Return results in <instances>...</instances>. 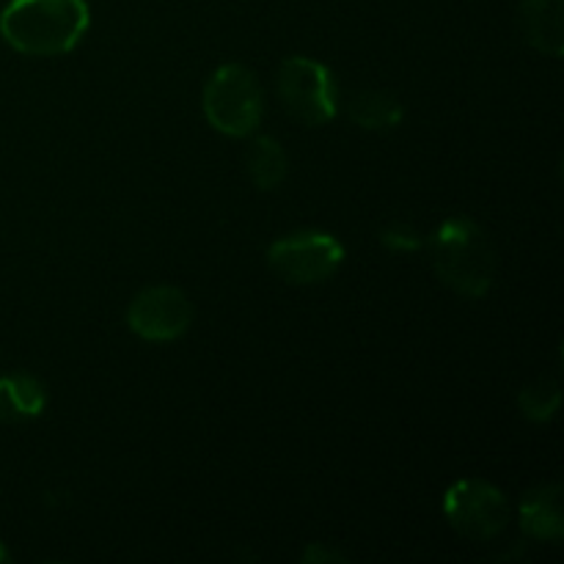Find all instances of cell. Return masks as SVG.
<instances>
[{
	"label": "cell",
	"mask_w": 564,
	"mask_h": 564,
	"mask_svg": "<svg viewBox=\"0 0 564 564\" xmlns=\"http://www.w3.org/2000/svg\"><path fill=\"white\" fill-rule=\"evenodd\" d=\"M347 556L341 554V551H334V549H328V545H319V543H312L306 549V554H303V562H308V564H319V562H345Z\"/></svg>",
	"instance_id": "15"
},
{
	"label": "cell",
	"mask_w": 564,
	"mask_h": 564,
	"mask_svg": "<svg viewBox=\"0 0 564 564\" xmlns=\"http://www.w3.org/2000/svg\"><path fill=\"white\" fill-rule=\"evenodd\" d=\"M347 116L367 132H389L402 124L405 108L389 91H358L347 99Z\"/></svg>",
	"instance_id": "11"
},
{
	"label": "cell",
	"mask_w": 564,
	"mask_h": 564,
	"mask_svg": "<svg viewBox=\"0 0 564 564\" xmlns=\"http://www.w3.org/2000/svg\"><path fill=\"white\" fill-rule=\"evenodd\" d=\"M47 408V389L28 372L0 375V422H28Z\"/></svg>",
	"instance_id": "10"
},
{
	"label": "cell",
	"mask_w": 564,
	"mask_h": 564,
	"mask_svg": "<svg viewBox=\"0 0 564 564\" xmlns=\"http://www.w3.org/2000/svg\"><path fill=\"white\" fill-rule=\"evenodd\" d=\"M246 171L253 187L270 193L284 185L286 174H290V158L275 138L251 135V147L246 152Z\"/></svg>",
	"instance_id": "12"
},
{
	"label": "cell",
	"mask_w": 564,
	"mask_h": 564,
	"mask_svg": "<svg viewBox=\"0 0 564 564\" xmlns=\"http://www.w3.org/2000/svg\"><path fill=\"white\" fill-rule=\"evenodd\" d=\"M562 402V391L556 380H538L518 394V408L529 422H549L556 416Z\"/></svg>",
	"instance_id": "13"
},
{
	"label": "cell",
	"mask_w": 564,
	"mask_h": 564,
	"mask_svg": "<svg viewBox=\"0 0 564 564\" xmlns=\"http://www.w3.org/2000/svg\"><path fill=\"white\" fill-rule=\"evenodd\" d=\"M521 529L527 538L540 543H556L564 538V516H562V488L560 485H540L523 496L518 507Z\"/></svg>",
	"instance_id": "9"
},
{
	"label": "cell",
	"mask_w": 564,
	"mask_h": 564,
	"mask_svg": "<svg viewBox=\"0 0 564 564\" xmlns=\"http://www.w3.org/2000/svg\"><path fill=\"white\" fill-rule=\"evenodd\" d=\"M275 91L286 113L306 127H323L339 113V86L334 72L306 55L281 61Z\"/></svg>",
	"instance_id": "4"
},
{
	"label": "cell",
	"mask_w": 564,
	"mask_h": 564,
	"mask_svg": "<svg viewBox=\"0 0 564 564\" xmlns=\"http://www.w3.org/2000/svg\"><path fill=\"white\" fill-rule=\"evenodd\" d=\"M345 246L328 231H292L268 248V268L281 281L295 286H314L339 273L345 264Z\"/></svg>",
	"instance_id": "5"
},
{
	"label": "cell",
	"mask_w": 564,
	"mask_h": 564,
	"mask_svg": "<svg viewBox=\"0 0 564 564\" xmlns=\"http://www.w3.org/2000/svg\"><path fill=\"white\" fill-rule=\"evenodd\" d=\"M127 325L143 341H154V345L176 341L191 330L193 303L180 286H147L127 306Z\"/></svg>",
	"instance_id": "7"
},
{
	"label": "cell",
	"mask_w": 564,
	"mask_h": 564,
	"mask_svg": "<svg viewBox=\"0 0 564 564\" xmlns=\"http://www.w3.org/2000/svg\"><path fill=\"white\" fill-rule=\"evenodd\" d=\"M510 499L505 490L485 479H460L444 494V518L457 534L468 540L499 538L510 523Z\"/></svg>",
	"instance_id": "6"
},
{
	"label": "cell",
	"mask_w": 564,
	"mask_h": 564,
	"mask_svg": "<svg viewBox=\"0 0 564 564\" xmlns=\"http://www.w3.org/2000/svg\"><path fill=\"white\" fill-rule=\"evenodd\" d=\"M518 31L523 42L549 58L564 53V0H521Z\"/></svg>",
	"instance_id": "8"
},
{
	"label": "cell",
	"mask_w": 564,
	"mask_h": 564,
	"mask_svg": "<svg viewBox=\"0 0 564 564\" xmlns=\"http://www.w3.org/2000/svg\"><path fill=\"white\" fill-rule=\"evenodd\" d=\"M430 262L441 284L463 297H485L499 273L494 240L477 220L452 215L441 220L427 240Z\"/></svg>",
	"instance_id": "2"
},
{
	"label": "cell",
	"mask_w": 564,
	"mask_h": 564,
	"mask_svg": "<svg viewBox=\"0 0 564 564\" xmlns=\"http://www.w3.org/2000/svg\"><path fill=\"white\" fill-rule=\"evenodd\" d=\"M9 560H11L9 549H6V545H3V543H0V564H3V562H9Z\"/></svg>",
	"instance_id": "16"
},
{
	"label": "cell",
	"mask_w": 564,
	"mask_h": 564,
	"mask_svg": "<svg viewBox=\"0 0 564 564\" xmlns=\"http://www.w3.org/2000/svg\"><path fill=\"white\" fill-rule=\"evenodd\" d=\"M88 22L86 0H9L0 11V36L17 53L55 58L83 42Z\"/></svg>",
	"instance_id": "1"
},
{
	"label": "cell",
	"mask_w": 564,
	"mask_h": 564,
	"mask_svg": "<svg viewBox=\"0 0 564 564\" xmlns=\"http://www.w3.org/2000/svg\"><path fill=\"white\" fill-rule=\"evenodd\" d=\"M204 119L226 138L257 135L264 116V94L257 75L242 64H224L209 75L202 94Z\"/></svg>",
	"instance_id": "3"
},
{
	"label": "cell",
	"mask_w": 564,
	"mask_h": 564,
	"mask_svg": "<svg viewBox=\"0 0 564 564\" xmlns=\"http://www.w3.org/2000/svg\"><path fill=\"white\" fill-rule=\"evenodd\" d=\"M380 242H383V248H389V251H402V253H411V251H419V248H424V237L419 235L411 224L386 226V229L380 231Z\"/></svg>",
	"instance_id": "14"
}]
</instances>
